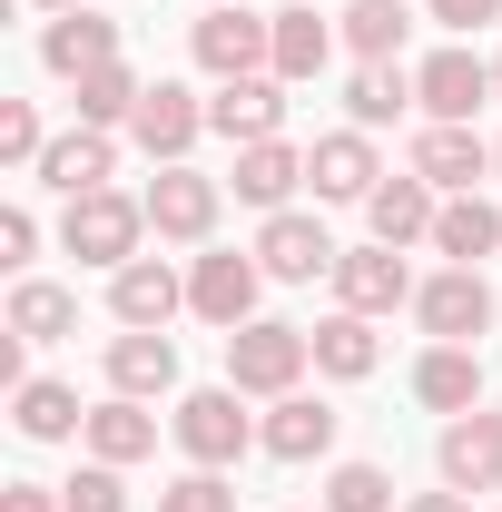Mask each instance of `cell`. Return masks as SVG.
Segmentation results:
<instances>
[{
    "label": "cell",
    "instance_id": "8d00e7d4",
    "mask_svg": "<svg viewBox=\"0 0 502 512\" xmlns=\"http://www.w3.org/2000/svg\"><path fill=\"white\" fill-rule=\"evenodd\" d=\"M30 247H40V217H30V207H0V256L30 266Z\"/></svg>",
    "mask_w": 502,
    "mask_h": 512
},
{
    "label": "cell",
    "instance_id": "b9f144b4",
    "mask_svg": "<svg viewBox=\"0 0 502 512\" xmlns=\"http://www.w3.org/2000/svg\"><path fill=\"white\" fill-rule=\"evenodd\" d=\"M493 99H502V60H493Z\"/></svg>",
    "mask_w": 502,
    "mask_h": 512
},
{
    "label": "cell",
    "instance_id": "836d02e7",
    "mask_svg": "<svg viewBox=\"0 0 502 512\" xmlns=\"http://www.w3.org/2000/svg\"><path fill=\"white\" fill-rule=\"evenodd\" d=\"M60 503H69V512H128V483H119V463H99V453H89V463H79V473L60 483Z\"/></svg>",
    "mask_w": 502,
    "mask_h": 512
},
{
    "label": "cell",
    "instance_id": "3957f363",
    "mask_svg": "<svg viewBox=\"0 0 502 512\" xmlns=\"http://www.w3.org/2000/svg\"><path fill=\"white\" fill-rule=\"evenodd\" d=\"M188 50L207 79H256V69L276 60V20H247V0H227V10H207L188 30Z\"/></svg>",
    "mask_w": 502,
    "mask_h": 512
},
{
    "label": "cell",
    "instance_id": "277c9868",
    "mask_svg": "<svg viewBox=\"0 0 502 512\" xmlns=\"http://www.w3.org/2000/svg\"><path fill=\"white\" fill-rule=\"evenodd\" d=\"M247 444H256V424L237 414V384H197L188 404H178V453H188V463L227 473V463H237Z\"/></svg>",
    "mask_w": 502,
    "mask_h": 512
},
{
    "label": "cell",
    "instance_id": "4dcf8cb0",
    "mask_svg": "<svg viewBox=\"0 0 502 512\" xmlns=\"http://www.w3.org/2000/svg\"><path fill=\"white\" fill-rule=\"evenodd\" d=\"M335 40H345V50H355L365 69H375V60H394V50H404V0H355Z\"/></svg>",
    "mask_w": 502,
    "mask_h": 512
},
{
    "label": "cell",
    "instance_id": "74e56055",
    "mask_svg": "<svg viewBox=\"0 0 502 512\" xmlns=\"http://www.w3.org/2000/svg\"><path fill=\"white\" fill-rule=\"evenodd\" d=\"M443 30H483V20H502V0H424Z\"/></svg>",
    "mask_w": 502,
    "mask_h": 512
},
{
    "label": "cell",
    "instance_id": "44dd1931",
    "mask_svg": "<svg viewBox=\"0 0 502 512\" xmlns=\"http://www.w3.org/2000/svg\"><path fill=\"white\" fill-rule=\"evenodd\" d=\"M483 168H493V148H483L473 128H424V138H414V178H434L443 197H473Z\"/></svg>",
    "mask_w": 502,
    "mask_h": 512
},
{
    "label": "cell",
    "instance_id": "ab89813d",
    "mask_svg": "<svg viewBox=\"0 0 502 512\" xmlns=\"http://www.w3.org/2000/svg\"><path fill=\"white\" fill-rule=\"evenodd\" d=\"M404 512H473V493H453V483H443V493H414Z\"/></svg>",
    "mask_w": 502,
    "mask_h": 512
},
{
    "label": "cell",
    "instance_id": "7c38bea8",
    "mask_svg": "<svg viewBox=\"0 0 502 512\" xmlns=\"http://www.w3.org/2000/svg\"><path fill=\"white\" fill-rule=\"evenodd\" d=\"M276 119H286V79H276V69H256V79H217V99H207V128L237 138V148L276 138Z\"/></svg>",
    "mask_w": 502,
    "mask_h": 512
},
{
    "label": "cell",
    "instance_id": "d6a6232c",
    "mask_svg": "<svg viewBox=\"0 0 502 512\" xmlns=\"http://www.w3.org/2000/svg\"><path fill=\"white\" fill-rule=\"evenodd\" d=\"M325 512H394V473L384 463H335L325 473Z\"/></svg>",
    "mask_w": 502,
    "mask_h": 512
},
{
    "label": "cell",
    "instance_id": "8992f818",
    "mask_svg": "<svg viewBox=\"0 0 502 512\" xmlns=\"http://www.w3.org/2000/svg\"><path fill=\"white\" fill-rule=\"evenodd\" d=\"M335 256H345V247L315 227L306 207H276V217L256 227V266H266V276H286V286H315V276H335Z\"/></svg>",
    "mask_w": 502,
    "mask_h": 512
},
{
    "label": "cell",
    "instance_id": "8fae6325",
    "mask_svg": "<svg viewBox=\"0 0 502 512\" xmlns=\"http://www.w3.org/2000/svg\"><path fill=\"white\" fill-rule=\"evenodd\" d=\"M197 128H207V99H188L178 79H148V99H138V119H128V138L158 158V168H178L197 148Z\"/></svg>",
    "mask_w": 502,
    "mask_h": 512
},
{
    "label": "cell",
    "instance_id": "60d3db41",
    "mask_svg": "<svg viewBox=\"0 0 502 512\" xmlns=\"http://www.w3.org/2000/svg\"><path fill=\"white\" fill-rule=\"evenodd\" d=\"M40 10H89V0H40Z\"/></svg>",
    "mask_w": 502,
    "mask_h": 512
},
{
    "label": "cell",
    "instance_id": "52a82bcc",
    "mask_svg": "<svg viewBox=\"0 0 502 512\" xmlns=\"http://www.w3.org/2000/svg\"><path fill=\"white\" fill-rule=\"evenodd\" d=\"M493 99V69L473 60V50H434V60L414 69V109L434 128H473V109Z\"/></svg>",
    "mask_w": 502,
    "mask_h": 512
},
{
    "label": "cell",
    "instance_id": "ffe728a7",
    "mask_svg": "<svg viewBox=\"0 0 502 512\" xmlns=\"http://www.w3.org/2000/svg\"><path fill=\"white\" fill-rule=\"evenodd\" d=\"M256 444L276 453V463H315V453H335V404H315V394H276V414L256 424Z\"/></svg>",
    "mask_w": 502,
    "mask_h": 512
},
{
    "label": "cell",
    "instance_id": "e575fe53",
    "mask_svg": "<svg viewBox=\"0 0 502 512\" xmlns=\"http://www.w3.org/2000/svg\"><path fill=\"white\" fill-rule=\"evenodd\" d=\"M158 512H237V493H227V473H207V463H188L168 493H158Z\"/></svg>",
    "mask_w": 502,
    "mask_h": 512
},
{
    "label": "cell",
    "instance_id": "f546056e",
    "mask_svg": "<svg viewBox=\"0 0 502 512\" xmlns=\"http://www.w3.org/2000/svg\"><path fill=\"white\" fill-rule=\"evenodd\" d=\"M138 99H148V79H128V60L89 69V79H79V128H128Z\"/></svg>",
    "mask_w": 502,
    "mask_h": 512
},
{
    "label": "cell",
    "instance_id": "4316f807",
    "mask_svg": "<svg viewBox=\"0 0 502 512\" xmlns=\"http://www.w3.org/2000/svg\"><path fill=\"white\" fill-rule=\"evenodd\" d=\"M306 335H315V375H345V384L375 375V355H384L375 316H325V325H306Z\"/></svg>",
    "mask_w": 502,
    "mask_h": 512
},
{
    "label": "cell",
    "instance_id": "5bb4252c",
    "mask_svg": "<svg viewBox=\"0 0 502 512\" xmlns=\"http://www.w3.org/2000/svg\"><path fill=\"white\" fill-rule=\"evenodd\" d=\"M148 227H158V237H178V247H197V237L217 227V178H197L188 158H178V168H158V178H148Z\"/></svg>",
    "mask_w": 502,
    "mask_h": 512
},
{
    "label": "cell",
    "instance_id": "ee69618b",
    "mask_svg": "<svg viewBox=\"0 0 502 512\" xmlns=\"http://www.w3.org/2000/svg\"><path fill=\"white\" fill-rule=\"evenodd\" d=\"M493 168H502V148H493Z\"/></svg>",
    "mask_w": 502,
    "mask_h": 512
},
{
    "label": "cell",
    "instance_id": "f35d334b",
    "mask_svg": "<svg viewBox=\"0 0 502 512\" xmlns=\"http://www.w3.org/2000/svg\"><path fill=\"white\" fill-rule=\"evenodd\" d=\"M0 512H69V503L50 493V483H10V493H0Z\"/></svg>",
    "mask_w": 502,
    "mask_h": 512
},
{
    "label": "cell",
    "instance_id": "ba28073f",
    "mask_svg": "<svg viewBox=\"0 0 502 512\" xmlns=\"http://www.w3.org/2000/svg\"><path fill=\"white\" fill-rule=\"evenodd\" d=\"M256 276H266L256 256L217 247V256H197V266H188V306L217 325V335H237V325H256Z\"/></svg>",
    "mask_w": 502,
    "mask_h": 512
},
{
    "label": "cell",
    "instance_id": "83f0119b",
    "mask_svg": "<svg viewBox=\"0 0 502 512\" xmlns=\"http://www.w3.org/2000/svg\"><path fill=\"white\" fill-rule=\"evenodd\" d=\"M69 325H79V296H69V286H40V276L10 286V335H20V345H60Z\"/></svg>",
    "mask_w": 502,
    "mask_h": 512
},
{
    "label": "cell",
    "instance_id": "30bf717a",
    "mask_svg": "<svg viewBox=\"0 0 502 512\" xmlns=\"http://www.w3.org/2000/svg\"><path fill=\"white\" fill-rule=\"evenodd\" d=\"M335 296H345V316H394V306H414L404 247H345L335 256Z\"/></svg>",
    "mask_w": 502,
    "mask_h": 512
},
{
    "label": "cell",
    "instance_id": "6da1fadb",
    "mask_svg": "<svg viewBox=\"0 0 502 512\" xmlns=\"http://www.w3.org/2000/svg\"><path fill=\"white\" fill-rule=\"evenodd\" d=\"M138 237H148V197H119V188L69 197V217H60V247L79 256V266H109V276L138 256Z\"/></svg>",
    "mask_w": 502,
    "mask_h": 512
},
{
    "label": "cell",
    "instance_id": "f1b7e54d",
    "mask_svg": "<svg viewBox=\"0 0 502 512\" xmlns=\"http://www.w3.org/2000/svg\"><path fill=\"white\" fill-rule=\"evenodd\" d=\"M266 20H276V79H315V69L335 60V30H325V20H315V10H266Z\"/></svg>",
    "mask_w": 502,
    "mask_h": 512
},
{
    "label": "cell",
    "instance_id": "603a6c76",
    "mask_svg": "<svg viewBox=\"0 0 502 512\" xmlns=\"http://www.w3.org/2000/svg\"><path fill=\"white\" fill-rule=\"evenodd\" d=\"M10 424L30 434V444H69V434H89V414H79V394H69L60 375H30L20 394H10Z\"/></svg>",
    "mask_w": 502,
    "mask_h": 512
},
{
    "label": "cell",
    "instance_id": "9a60e30c",
    "mask_svg": "<svg viewBox=\"0 0 502 512\" xmlns=\"http://www.w3.org/2000/svg\"><path fill=\"white\" fill-rule=\"evenodd\" d=\"M178 306H188V276L168 256H128L119 276H109V316L119 325H168Z\"/></svg>",
    "mask_w": 502,
    "mask_h": 512
},
{
    "label": "cell",
    "instance_id": "484cf974",
    "mask_svg": "<svg viewBox=\"0 0 502 512\" xmlns=\"http://www.w3.org/2000/svg\"><path fill=\"white\" fill-rule=\"evenodd\" d=\"M414 394H424L434 414H473V404H483V365H473V345H434V355L414 365Z\"/></svg>",
    "mask_w": 502,
    "mask_h": 512
},
{
    "label": "cell",
    "instance_id": "7bdbcfd3",
    "mask_svg": "<svg viewBox=\"0 0 502 512\" xmlns=\"http://www.w3.org/2000/svg\"><path fill=\"white\" fill-rule=\"evenodd\" d=\"M207 10H227V0H207Z\"/></svg>",
    "mask_w": 502,
    "mask_h": 512
},
{
    "label": "cell",
    "instance_id": "4fadbf2b",
    "mask_svg": "<svg viewBox=\"0 0 502 512\" xmlns=\"http://www.w3.org/2000/svg\"><path fill=\"white\" fill-rule=\"evenodd\" d=\"M434 463H443V483H453V493H493V483H502V414H483V404H473V414H453Z\"/></svg>",
    "mask_w": 502,
    "mask_h": 512
},
{
    "label": "cell",
    "instance_id": "e0dca14e",
    "mask_svg": "<svg viewBox=\"0 0 502 512\" xmlns=\"http://www.w3.org/2000/svg\"><path fill=\"white\" fill-rule=\"evenodd\" d=\"M109 168H119V138H109V128H69V138L40 148V188H60V197L109 188Z\"/></svg>",
    "mask_w": 502,
    "mask_h": 512
},
{
    "label": "cell",
    "instance_id": "d590c367",
    "mask_svg": "<svg viewBox=\"0 0 502 512\" xmlns=\"http://www.w3.org/2000/svg\"><path fill=\"white\" fill-rule=\"evenodd\" d=\"M40 148H50V138H40V109H30V99H0V158H10V168H40Z\"/></svg>",
    "mask_w": 502,
    "mask_h": 512
},
{
    "label": "cell",
    "instance_id": "d6986e66",
    "mask_svg": "<svg viewBox=\"0 0 502 512\" xmlns=\"http://www.w3.org/2000/svg\"><path fill=\"white\" fill-rule=\"evenodd\" d=\"M178 384V345H168V325H128L119 345H109V394H168Z\"/></svg>",
    "mask_w": 502,
    "mask_h": 512
},
{
    "label": "cell",
    "instance_id": "1f68e13d",
    "mask_svg": "<svg viewBox=\"0 0 502 512\" xmlns=\"http://www.w3.org/2000/svg\"><path fill=\"white\" fill-rule=\"evenodd\" d=\"M345 109H355V128H384V119H404V109H414V79H404L394 60H375V69H355Z\"/></svg>",
    "mask_w": 502,
    "mask_h": 512
},
{
    "label": "cell",
    "instance_id": "cb8c5ba5",
    "mask_svg": "<svg viewBox=\"0 0 502 512\" xmlns=\"http://www.w3.org/2000/svg\"><path fill=\"white\" fill-rule=\"evenodd\" d=\"M493 247H502V207H493V197H443V217H434V256H453V266H483Z\"/></svg>",
    "mask_w": 502,
    "mask_h": 512
},
{
    "label": "cell",
    "instance_id": "ac0fdd59",
    "mask_svg": "<svg viewBox=\"0 0 502 512\" xmlns=\"http://www.w3.org/2000/svg\"><path fill=\"white\" fill-rule=\"evenodd\" d=\"M40 60L60 69V79H89V69L119 60V20H99V10H60L50 30H40Z\"/></svg>",
    "mask_w": 502,
    "mask_h": 512
},
{
    "label": "cell",
    "instance_id": "d4e9b609",
    "mask_svg": "<svg viewBox=\"0 0 502 512\" xmlns=\"http://www.w3.org/2000/svg\"><path fill=\"white\" fill-rule=\"evenodd\" d=\"M89 453H99V463H138V453H158V414H148V404H138V394H109V404H99V414H89Z\"/></svg>",
    "mask_w": 502,
    "mask_h": 512
},
{
    "label": "cell",
    "instance_id": "2e32d148",
    "mask_svg": "<svg viewBox=\"0 0 502 512\" xmlns=\"http://www.w3.org/2000/svg\"><path fill=\"white\" fill-rule=\"evenodd\" d=\"M365 217H375V247H414V237H434V217H443V188L434 178H384L375 197H365Z\"/></svg>",
    "mask_w": 502,
    "mask_h": 512
},
{
    "label": "cell",
    "instance_id": "7402d4cb",
    "mask_svg": "<svg viewBox=\"0 0 502 512\" xmlns=\"http://www.w3.org/2000/svg\"><path fill=\"white\" fill-rule=\"evenodd\" d=\"M227 188L247 197V207H266V217H276L286 197L306 188V158H296L286 138H256V148H237V178H227Z\"/></svg>",
    "mask_w": 502,
    "mask_h": 512
},
{
    "label": "cell",
    "instance_id": "5b68a950",
    "mask_svg": "<svg viewBox=\"0 0 502 512\" xmlns=\"http://www.w3.org/2000/svg\"><path fill=\"white\" fill-rule=\"evenodd\" d=\"M414 316H424L434 345H473V335L493 325V286H483V266H443V276H424V286H414Z\"/></svg>",
    "mask_w": 502,
    "mask_h": 512
},
{
    "label": "cell",
    "instance_id": "9c48e42d",
    "mask_svg": "<svg viewBox=\"0 0 502 512\" xmlns=\"http://www.w3.org/2000/svg\"><path fill=\"white\" fill-rule=\"evenodd\" d=\"M306 188L325 197V207H365V197L384 188L375 138H365V128H335V138H315V148H306Z\"/></svg>",
    "mask_w": 502,
    "mask_h": 512
},
{
    "label": "cell",
    "instance_id": "7a4b0ae2",
    "mask_svg": "<svg viewBox=\"0 0 502 512\" xmlns=\"http://www.w3.org/2000/svg\"><path fill=\"white\" fill-rule=\"evenodd\" d=\"M315 365V335L306 325H237V335H227V384H237V394H296V375H306Z\"/></svg>",
    "mask_w": 502,
    "mask_h": 512
}]
</instances>
